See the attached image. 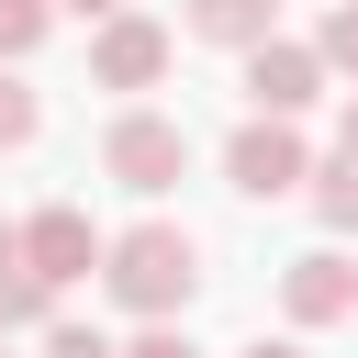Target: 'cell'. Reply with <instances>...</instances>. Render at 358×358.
<instances>
[{"instance_id": "5b68a950", "label": "cell", "mask_w": 358, "mask_h": 358, "mask_svg": "<svg viewBox=\"0 0 358 358\" xmlns=\"http://www.w3.org/2000/svg\"><path fill=\"white\" fill-rule=\"evenodd\" d=\"M324 56L302 45V34H268V45H246V112H268V123H302L313 101H324Z\"/></svg>"}, {"instance_id": "9c48e42d", "label": "cell", "mask_w": 358, "mask_h": 358, "mask_svg": "<svg viewBox=\"0 0 358 358\" xmlns=\"http://www.w3.org/2000/svg\"><path fill=\"white\" fill-rule=\"evenodd\" d=\"M22 324H56V291L22 268V224H0V336H22Z\"/></svg>"}, {"instance_id": "30bf717a", "label": "cell", "mask_w": 358, "mask_h": 358, "mask_svg": "<svg viewBox=\"0 0 358 358\" xmlns=\"http://www.w3.org/2000/svg\"><path fill=\"white\" fill-rule=\"evenodd\" d=\"M302 201H313L324 235H358V157H324V168L302 179Z\"/></svg>"}, {"instance_id": "3957f363", "label": "cell", "mask_w": 358, "mask_h": 358, "mask_svg": "<svg viewBox=\"0 0 358 358\" xmlns=\"http://www.w3.org/2000/svg\"><path fill=\"white\" fill-rule=\"evenodd\" d=\"M224 179H235L246 201H291V190L313 179V145H302V123H268V112H246V123L224 134Z\"/></svg>"}, {"instance_id": "8fae6325", "label": "cell", "mask_w": 358, "mask_h": 358, "mask_svg": "<svg viewBox=\"0 0 358 358\" xmlns=\"http://www.w3.org/2000/svg\"><path fill=\"white\" fill-rule=\"evenodd\" d=\"M34 134H45V101H34V78H22V67H0V157H11V145H34Z\"/></svg>"}, {"instance_id": "2e32d148", "label": "cell", "mask_w": 358, "mask_h": 358, "mask_svg": "<svg viewBox=\"0 0 358 358\" xmlns=\"http://www.w3.org/2000/svg\"><path fill=\"white\" fill-rule=\"evenodd\" d=\"M56 11H78V22H112V11H123V0H56Z\"/></svg>"}, {"instance_id": "52a82bcc", "label": "cell", "mask_w": 358, "mask_h": 358, "mask_svg": "<svg viewBox=\"0 0 358 358\" xmlns=\"http://www.w3.org/2000/svg\"><path fill=\"white\" fill-rule=\"evenodd\" d=\"M280 313H291V324H347V313H358V268H347L336 246L291 257V268H280Z\"/></svg>"}, {"instance_id": "ac0fdd59", "label": "cell", "mask_w": 358, "mask_h": 358, "mask_svg": "<svg viewBox=\"0 0 358 358\" xmlns=\"http://www.w3.org/2000/svg\"><path fill=\"white\" fill-rule=\"evenodd\" d=\"M336 157H358V101H347V123H336Z\"/></svg>"}, {"instance_id": "8992f818", "label": "cell", "mask_w": 358, "mask_h": 358, "mask_svg": "<svg viewBox=\"0 0 358 358\" xmlns=\"http://www.w3.org/2000/svg\"><path fill=\"white\" fill-rule=\"evenodd\" d=\"M22 268H34L45 291H78V280L101 268V224H90L78 201H45V213L22 224Z\"/></svg>"}, {"instance_id": "7a4b0ae2", "label": "cell", "mask_w": 358, "mask_h": 358, "mask_svg": "<svg viewBox=\"0 0 358 358\" xmlns=\"http://www.w3.org/2000/svg\"><path fill=\"white\" fill-rule=\"evenodd\" d=\"M101 179H112V190H134V201L179 190V179H190V123H179V112L123 101V112L101 123Z\"/></svg>"}, {"instance_id": "ba28073f", "label": "cell", "mask_w": 358, "mask_h": 358, "mask_svg": "<svg viewBox=\"0 0 358 358\" xmlns=\"http://www.w3.org/2000/svg\"><path fill=\"white\" fill-rule=\"evenodd\" d=\"M179 22H190L201 45H224V56H246V45L280 34V0H179Z\"/></svg>"}, {"instance_id": "4fadbf2b", "label": "cell", "mask_w": 358, "mask_h": 358, "mask_svg": "<svg viewBox=\"0 0 358 358\" xmlns=\"http://www.w3.org/2000/svg\"><path fill=\"white\" fill-rule=\"evenodd\" d=\"M313 56H324V67H347V78H358V0H336V11H324V22H313Z\"/></svg>"}, {"instance_id": "9a60e30c", "label": "cell", "mask_w": 358, "mask_h": 358, "mask_svg": "<svg viewBox=\"0 0 358 358\" xmlns=\"http://www.w3.org/2000/svg\"><path fill=\"white\" fill-rule=\"evenodd\" d=\"M112 358H201L179 324H134V347H112Z\"/></svg>"}, {"instance_id": "7c38bea8", "label": "cell", "mask_w": 358, "mask_h": 358, "mask_svg": "<svg viewBox=\"0 0 358 358\" xmlns=\"http://www.w3.org/2000/svg\"><path fill=\"white\" fill-rule=\"evenodd\" d=\"M45 34H56V0H0V67H22Z\"/></svg>"}, {"instance_id": "6da1fadb", "label": "cell", "mask_w": 358, "mask_h": 358, "mask_svg": "<svg viewBox=\"0 0 358 358\" xmlns=\"http://www.w3.org/2000/svg\"><path fill=\"white\" fill-rule=\"evenodd\" d=\"M101 291H112L134 324H179V313H190V291H201V246H190V224L145 213V224L101 235Z\"/></svg>"}, {"instance_id": "277c9868", "label": "cell", "mask_w": 358, "mask_h": 358, "mask_svg": "<svg viewBox=\"0 0 358 358\" xmlns=\"http://www.w3.org/2000/svg\"><path fill=\"white\" fill-rule=\"evenodd\" d=\"M168 56H179V45H168V22H157V11H134V0H123L112 22H90V90H123V101H134V90H157V78H168Z\"/></svg>"}, {"instance_id": "5bb4252c", "label": "cell", "mask_w": 358, "mask_h": 358, "mask_svg": "<svg viewBox=\"0 0 358 358\" xmlns=\"http://www.w3.org/2000/svg\"><path fill=\"white\" fill-rule=\"evenodd\" d=\"M45 358H112L101 324H45Z\"/></svg>"}, {"instance_id": "e0dca14e", "label": "cell", "mask_w": 358, "mask_h": 358, "mask_svg": "<svg viewBox=\"0 0 358 358\" xmlns=\"http://www.w3.org/2000/svg\"><path fill=\"white\" fill-rule=\"evenodd\" d=\"M246 358H302V347H291V336H257V347H246Z\"/></svg>"}]
</instances>
